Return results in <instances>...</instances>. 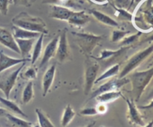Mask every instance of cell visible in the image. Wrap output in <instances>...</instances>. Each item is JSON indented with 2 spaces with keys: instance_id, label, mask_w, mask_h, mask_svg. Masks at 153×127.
Here are the masks:
<instances>
[{
  "instance_id": "cell-34",
  "label": "cell",
  "mask_w": 153,
  "mask_h": 127,
  "mask_svg": "<svg viewBox=\"0 0 153 127\" xmlns=\"http://www.w3.org/2000/svg\"><path fill=\"white\" fill-rule=\"evenodd\" d=\"M116 2H117V5L120 8H124L128 4L129 0H116Z\"/></svg>"
},
{
  "instance_id": "cell-15",
  "label": "cell",
  "mask_w": 153,
  "mask_h": 127,
  "mask_svg": "<svg viewBox=\"0 0 153 127\" xmlns=\"http://www.w3.org/2000/svg\"><path fill=\"white\" fill-rule=\"evenodd\" d=\"M128 106V118L131 123L135 125L144 126V123L143 121V118L140 114L139 111L137 109L133 101H130L129 100H126Z\"/></svg>"
},
{
  "instance_id": "cell-19",
  "label": "cell",
  "mask_w": 153,
  "mask_h": 127,
  "mask_svg": "<svg viewBox=\"0 0 153 127\" xmlns=\"http://www.w3.org/2000/svg\"><path fill=\"white\" fill-rule=\"evenodd\" d=\"M0 103H2V106H5V109H7L8 111L12 112V113L19 115V116L23 117H28L27 115L19 107L18 105L16 103H14V102H13L12 100H10L9 99L0 97Z\"/></svg>"
},
{
  "instance_id": "cell-6",
  "label": "cell",
  "mask_w": 153,
  "mask_h": 127,
  "mask_svg": "<svg viewBox=\"0 0 153 127\" xmlns=\"http://www.w3.org/2000/svg\"><path fill=\"white\" fill-rule=\"evenodd\" d=\"M99 66L97 63L87 61L85 70V94L88 95L92 90L97 79Z\"/></svg>"
},
{
  "instance_id": "cell-3",
  "label": "cell",
  "mask_w": 153,
  "mask_h": 127,
  "mask_svg": "<svg viewBox=\"0 0 153 127\" xmlns=\"http://www.w3.org/2000/svg\"><path fill=\"white\" fill-rule=\"evenodd\" d=\"M153 52V43L148 46L146 49L140 51L137 53L134 54L128 61L127 62L126 66L121 71V73L120 75V78H123L126 76H127L129 73L131 72L134 69H136L138 66L141 65V63L146 59Z\"/></svg>"
},
{
  "instance_id": "cell-17",
  "label": "cell",
  "mask_w": 153,
  "mask_h": 127,
  "mask_svg": "<svg viewBox=\"0 0 153 127\" xmlns=\"http://www.w3.org/2000/svg\"><path fill=\"white\" fill-rule=\"evenodd\" d=\"M12 32L13 35H14V38L15 39H37L41 35V34H42V33L36 32H32V31L21 29V28L17 27V26H14V25L12 26Z\"/></svg>"
},
{
  "instance_id": "cell-29",
  "label": "cell",
  "mask_w": 153,
  "mask_h": 127,
  "mask_svg": "<svg viewBox=\"0 0 153 127\" xmlns=\"http://www.w3.org/2000/svg\"><path fill=\"white\" fill-rule=\"evenodd\" d=\"M130 32L128 31H121V30H114L112 33V41L117 42L120 40H123Z\"/></svg>"
},
{
  "instance_id": "cell-22",
  "label": "cell",
  "mask_w": 153,
  "mask_h": 127,
  "mask_svg": "<svg viewBox=\"0 0 153 127\" xmlns=\"http://www.w3.org/2000/svg\"><path fill=\"white\" fill-rule=\"evenodd\" d=\"M34 97V89H33V82L32 81H29L26 87L23 89V93H22V102L23 104H28L31 102V100Z\"/></svg>"
},
{
  "instance_id": "cell-10",
  "label": "cell",
  "mask_w": 153,
  "mask_h": 127,
  "mask_svg": "<svg viewBox=\"0 0 153 127\" xmlns=\"http://www.w3.org/2000/svg\"><path fill=\"white\" fill-rule=\"evenodd\" d=\"M59 35L54 37L53 40H51V41L48 43V44L47 45L45 50H44L43 55H42V61H41L40 65H39V68H43V67H45V65H48V62L51 61V58H53V57L55 56L56 53Z\"/></svg>"
},
{
  "instance_id": "cell-36",
  "label": "cell",
  "mask_w": 153,
  "mask_h": 127,
  "mask_svg": "<svg viewBox=\"0 0 153 127\" xmlns=\"http://www.w3.org/2000/svg\"><path fill=\"white\" fill-rule=\"evenodd\" d=\"M139 109H153V100H151V102H150L149 105H147V106H140Z\"/></svg>"
},
{
  "instance_id": "cell-35",
  "label": "cell",
  "mask_w": 153,
  "mask_h": 127,
  "mask_svg": "<svg viewBox=\"0 0 153 127\" xmlns=\"http://www.w3.org/2000/svg\"><path fill=\"white\" fill-rule=\"evenodd\" d=\"M14 5H27L28 0H12Z\"/></svg>"
},
{
  "instance_id": "cell-2",
  "label": "cell",
  "mask_w": 153,
  "mask_h": 127,
  "mask_svg": "<svg viewBox=\"0 0 153 127\" xmlns=\"http://www.w3.org/2000/svg\"><path fill=\"white\" fill-rule=\"evenodd\" d=\"M153 78V68L144 71L134 72L132 74L131 81L133 90L137 96V100L141 97L143 92Z\"/></svg>"
},
{
  "instance_id": "cell-1",
  "label": "cell",
  "mask_w": 153,
  "mask_h": 127,
  "mask_svg": "<svg viewBox=\"0 0 153 127\" xmlns=\"http://www.w3.org/2000/svg\"><path fill=\"white\" fill-rule=\"evenodd\" d=\"M12 23L14 26L21 29L42 33V34L48 33V27L42 19L34 17L26 13L22 12L14 17L12 20Z\"/></svg>"
},
{
  "instance_id": "cell-24",
  "label": "cell",
  "mask_w": 153,
  "mask_h": 127,
  "mask_svg": "<svg viewBox=\"0 0 153 127\" xmlns=\"http://www.w3.org/2000/svg\"><path fill=\"white\" fill-rule=\"evenodd\" d=\"M37 117H38V121L39 126L42 127H53L54 125L50 120L49 117L41 110L40 109H35Z\"/></svg>"
},
{
  "instance_id": "cell-26",
  "label": "cell",
  "mask_w": 153,
  "mask_h": 127,
  "mask_svg": "<svg viewBox=\"0 0 153 127\" xmlns=\"http://www.w3.org/2000/svg\"><path fill=\"white\" fill-rule=\"evenodd\" d=\"M119 71H120V65H116L114 66L111 67L110 68H109L107 70H106L102 75L100 77H98L96 79L95 81V84H97L99 81H103L104 79H107L110 78V77L115 76H117V74L119 73Z\"/></svg>"
},
{
  "instance_id": "cell-32",
  "label": "cell",
  "mask_w": 153,
  "mask_h": 127,
  "mask_svg": "<svg viewBox=\"0 0 153 127\" xmlns=\"http://www.w3.org/2000/svg\"><path fill=\"white\" fill-rule=\"evenodd\" d=\"M9 0H0V13L3 15H6L8 11Z\"/></svg>"
},
{
  "instance_id": "cell-31",
  "label": "cell",
  "mask_w": 153,
  "mask_h": 127,
  "mask_svg": "<svg viewBox=\"0 0 153 127\" xmlns=\"http://www.w3.org/2000/svg\"><path fill=\"white\" fill-rule=\"evenodd\" d=\"M119 16L120 18H122V20H128V21H131L132 20V15L129 12L126 11L125 9H118Z\"/></svg>"
},
{
  "instance_id": "cell-14",
  "label": "cell",
  "mask_w": 153,
  "mask_h": 127,
  "mask_svg": "<svg viewBox=\"0 0 153 127\" xmlns=\"http://www.w3.org/2000/svg\"><path fill=\"white\" fill-rule=\"evenodd\" d=\"M72 13H73V11L65 8V7L60 6V5H53L51 8V15L53 18L56 19V20L68 21Z\"/></svg>"
},
{
  "instance_id": "cell-5",
  "label": "cell",
  "mask_w": 153,
  "mask_h": 127,
  "mask_svg": "<svg viewBox=\"0 0 153 127\" xmlns=\"http://www.w3.org/2000/svg\"><path fill=\"white\" fill-rule=\"evenodd\" d=\"M25 65H26V61L22 63V65L16 70H14L11 73H9L0 80V90H2L4 94L5 95V98L9 99L10 93H11L13 87L15 85L17 77H18L20 71L24 68Z\"/></svg>"
},
{
  "instance_id": "cell-18",
  "label": "cell",
  "mask_w": 153,
  "mask_h": 127,
  "mask_svg": "<svg viewBox=\"0 0 153 127\" xmlns=\"http://www.w3.org/2000/svg\"><path fill=\"white\" fill-rule=\"evenodd\" d=\"M90 14H92L98 21L103 23V24L107 25V26H113V27H118L119 26V23H117L116 20H114L113 19H112L110 16L107 15V14L101 12V11L92 9L90 11Z\"/></svg>"
},
{
  "instance_id": "cell-25",
  "label": "cell",
  "mask_w": 153,
  "mask_h": 127,
  "mask_svg": "<svg viewBox=\"0 0 153 127\" xmlns=\"http://www.w3.org/2000/svg\"><path fill=\"white\" fill-rule=\"evenodd\" d=\"M5 116L8 118V120L14 126H19V127H29L31 126L32 125V123L29 122V121H26L25 120L21 119L20 117H17L14 116V115H11L9 113H5Z\"/></svg>"
},
{
  "instance_id": "cell-7",
  "label": "cell",
  "mask_w": 153,
  "mask_h": 127,
  "mask_svg": "<svg viewBox=\"0 0 153 127\" xmlns=\"http://www.w3.org/2000/svg\"><path fill=\"white\" fill-rule=\"evenodd\" d=\"M128 82V80L123 78H120V79H113L111 81H108L107 82L101 84L97 90H95L91 95L90 99H94L101 94L103 93H105L107 91H111V90H117L120 87L126 84V83Z\"/></svg>"
},
{
  "instance_id": "cell-28",
  "label": "cell",
  "mask_w": 153,
  "mask_h": 127,
  "mask_svg": "<svg viewBox=\"0 0 153 127\" xmlns=\"http://www.w3.org/2000/svg\"><path fill=\"white\" fill-rule=\"evenodd\" d=\"M140 35H142V32H139L137 34L133 35H130L128 37H125L123 39V41H121L120 43V46H128L129 45L133 44L134 43L137 41V40L139 39V37H140Z\"/></svg>"
},
{
  "instance_id": "cell-23",
  "label": "cell",
  "mask_w": 153,
  "mask_h": 127,
  "mask_svg": "<svg viewBox=\"0 0 153 127\" xmlns=\"http://www.w3.org/2000/svg\"><path fill=\"white\" fill-rule=\"evenodd\" d=\"M75 115L76 114H75L74 111L73 110L71 105H67V106L65 108L64 112H63L62 117L61 125L62 126H67L74 119Z\"/></svg>"
},
{
  "instance_id": "cell-12",
  "label": "cell",
  "mask_w": 153,
  "mask_h": 127,
  "mask_svg": "<svg viewBox=\"0 0 153 127\" xmlns=\"http://www.w3.org/2000/svg\"><path fill=\"white\" fill-rule=\"evenodd\" d=\"M90 21V17L85 11H73L68 22L75 27H82Z\"/></svg>"
},
{
  "instance_id": "cell-27",
  "label": "cell",
  "mask_w": 153,
  "mask_h": 127,
  "mask_svg": "<svg viewBox=\"0 0 153 127\" xmlns=\"http://www.w3.org/2000/svg\"><path fill=\"white\" fill-rule=\"evenodd\" d=\"M128 49L127 46H123V47H122L121 49H119V50H117V51H111V50H104L101 52V57L99 58V59H106V58H111V57H113V56H116V55H120L121 53H123V52H125V51L126 50V49Z\"/></svg>"
},
{
  "instance_id": "cell-39",
  "label": "cell",
  "mask_w": 153,
  "mask_h": 127,
  "mask_svg": "<svg viewBox=\"0 0 153 127\" xmlns=\"http://www.w3.org/2000/svg\"><path fill=\"white\" fill-rule=\"evenodd\" d=\"M135 0H131V2H130V5H132V4L134 3V2Z\"/></svg>"
},
{
  "instance_id": "cell-4",
  "label": "cell",
  "mask_w": 153,
  "mask_h": 127,
  "mask_svg": "<svg viewBox=\"0 0 153 127\" xmlns=\"http://www.w3.org/2000/svg\"><path fill=\"white\" fill-rule=\"evenodd\" d=\"M73 35L76 37L80 48L83 49V52L87 54L92 53L95 46L102 40V36L94 35L86 33L74 32Z\"/></svg>"
},
{
  "instance_id": "cell-30",
  "label": "cell",
  "mask_w": 153,
  "mask_h": 127,
  "mask_svg": "<svg viewBox=\"0 0 153 127\" xmlns=\"http://www.w3.org/2000/svg\"><path fill=\"white\" fill-rule=\"evenodd\" d=\"M23 77L28 80H33L37 78V70L34 68H29L23 74Z\"/></svg>"
},
{
  "instance_id": "cell-9",
  "label": "cell",
  "mask_w": 153,
  "mask_h": 127,
  "mask_svg": "<svg viewBox=\"0 0 153 127\" xmlns=\"http://www.w3.org/2000/svg\"><path fill=\"white\" fill-rule=\"evenodd\" d=\"M0 43L11 50L20 54V49L13 34L6 29L2 27H0Z\"/></svg>"
},
{
  "instance_id": "cell-33",
  "label": "cell",
  "mask_w": 153,
  "mask_h": 127,
  "mask_svg": "<svg viewBox=\"0 0 153 127\" xmlns=\"http://www.w3.org/2000/svg\"><path fill=\"white\" fill-rule=\"evenodd\" d=\"M80 113H81V115H86V116H92V115H98V112L97 111V109H95V108L89 107L82 110Z\"/></svg>"
},
{
  "instance_id": "cell-8",
  "label": "cell",
  "mask_w": 153,
  "mask_h": 127,
  "mask_svg": "<svg viewBox=\"0 0 153 127\" xmlns=\"http://www.w3.org/2000/svg\"><path fill=\"white\" fill-rule=\"evenodd\" d=\"M56 55L57 60L61 63L66 61L69 58V48L66 31H63L61 35L59 36V41Z\"/></svg>"
},
{
  "instance_id": "cell-16",
  "label": "cell",
  "mask_w": 153,
  "mask_h": 127,
  "mask_svg": "<svg viewBox=\"0 0 153 127\" xmlns=\"http://www.w3.org/2000/svg\"><path fill=\"white\" fill-rule=\"evenodd\" d=\"M16 42H17L18 47L20 49V54L23 58H27L29 55V53L32 51V47L35 44V39H19L16 38Z\"/></svg>"
},
{
  "instance_id": "cell-21",
  "label": "cell",
  "mask_w": 153,
  "mask_h": 127,
  "mask_svg": "<svg viewBox=\"0 0 153 127\" xmlns=\"http://www.w3.org/2000/svg\"><path fill=\"white\" fill-rule=\"evenodd\" d=\"M121 92L119 90H111V91H107L98 95L95 97V100H98L101 103H105L117 100L119 97H121Z\"/></svg>"
},
{
  "instance_id": "cell-11",
  "label": "cell",
  "mask_w": 153,
  "mask_h": 127,
  "mask_svg": "<svg viewBox=\"0 0 153 127\" xmlns=\"http://www.w3.org/2000/svg\"><path fill=\"white\" fill-rule=\"evenodd\" d=\"M27 58H15L5 55L0 49V73L3 71L14 67L15 65H20L27 61Z\"/></svg>"
},
{
  "instance_id": "cell-37",
  "label": "cell",
  "mask_w": 153,
  "mask_h": 127,
  "mask_svg": "<svg viewBox=\"0 0 153 127\" xmlns=\"http://www.w3.org/2000/svg\"><path fill=\"white\" fill-rule=\"evenodd\" d=\"M5 113H6V111L4 110V109H1V108H0V114H2V115H5Z\"/></svg>"
},
{
  "instance_id": "cell-20",
  "label": "cell",
  "mask_w": 153,
  "mask_h": 127,
  "mask_svg": "<svg viewBox=\"0 0 153 127\" xmlns=\"http://www.w3.org/2000/svg\"><path fill=\"white\" fill-rule=\"evenodd\" d=\"M45 34H41V35L38 37V40L35 42L33 46V50H32V57H31V61L32 65H34L37 61V60L40 58L42 52V47H43V40Z\"/></svg>"
},
{
  "instance_id": "cell-13",
  "label": "cell",
  "mask_w": 153,
  "mask_h": 127,
  "mask_svg": "<svg viewBox=\"0 0 153 127\" xmlns=\"http://www.w3.org/2000/svg\"><path fill=\"white\" fill-rule=\"evenodd\" d=\"M56 69V67L55 65H53L47 70L42 79V89H43V97H46L48 91L51 89L54 78H55Z\"/></svg>"
},
{
  "instance_id": "cell-38",
  "label": "cell",
  "mask_w": 153,
  "mask_h": 127,
  "mask_svg": "<svg viewBox=\"0 0 153 127\" xmlns=\"http://www.w3.org/2000/svg\"><path fill=\"white\" fill-rule=\"evenodd\" d=\"M152 97H153V90H152V92L150 93L149 96V98H152Z\"/></svg>"
}]
</instances>
